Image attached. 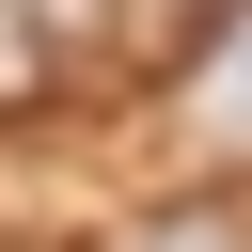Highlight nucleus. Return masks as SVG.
I'll return each instance as SVG.
<instances>
[{
  "instance_id": "f257e3e1",
  "label": "nucleus",
  "mask_w": 252,
  "mask_h": 252,
  "mask_svg": "<svg viewBox=\"0 0 252 252\" xmlns=\"http://www.w3.org/2000/svg\"><path fill=\"white\" fill-rule=\"evenodd\" d=\"M205 126H252V32L220 47V94H205Z\"/></svg>"
},
{
  "instance_id": "f03ea898",
  "label": "nucleus",
  "mask_w": 252,
  "mask_h": 252,
  "mask_svg": "<svg viewBox=\"0 0 252 252\" xmlns=\"http://www.w3.org/2000/svg\"><path fill=\"white\" fill-rule=\"evenodd\" d=\"M126 252H236L220 220H158V236H126Z\"/></svg>"
}]
</instances>
